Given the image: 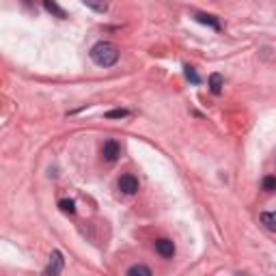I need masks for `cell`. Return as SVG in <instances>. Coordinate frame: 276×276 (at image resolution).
<instances>
[{"mask_svg":"<svg viewBox=\"0 0 276 276\" xmlns=\"http://www.w3.org/2000/svg\"><path fill=\"white\" fill-rule=\"evenodd\" d=\"M196 19H199L201 24L212 26L214 30H220V22H218V19H216L214 15H207V13H196Z\"/></svg>","mask_w":276,"mask_h":276,"instance_id":"9c48e42d","label":"cell"},{"mask_svg":"<svg viewBox=\"0 0 276 276\" xmlns=\"http://www.w3.org/2000/svg\"><path fill=\"white\" fill-rule=\"evenodd\" d=\"M183 71H186V78H188V80L192 82V84H199V82H201V76L194 71V67H190V65H183Z\"/></svg>","mask_w":276,"mask_h":276,"instance_id":"7c38bea8","label":"cell"},{"mask_svg":"<svg viewBox=\"0 0 276 276\" xmlns=\"http://www.w3.org/2000/svg\"><path fill=\"white\" fill-rule=\"evenodd\" d=\"M43 9L48 11V13H52V15L61 17V19H65V17H67V13H65V11H63L61 6L56 4V2H50V0H45V2H43Z\"/></svg>","mask_w":276,"mask_h":276,"instance_id":"30bf717a","label":"cell"},{"mask_svg":"<svg viewBox=\"0 0 276 276\" xmlns=\"http://www.w3.org/2000/svg\"><path fill=\"white\" fill-rule=\"evenodd\" d=\"M84 6H89V9H93V11H100V13L108 9L106 2H91V0H84Z\"/></svg>","mask_w":276,"mask_h":276,"instance_id":"9a60e30c","label":"cell"},{"mask_svg":"<svg viewBox=\"0 0 276 276\" xmlns=\"http://www.w3.org/2000/svg\"><path fill=\"white\" fill-rule=\"evenodd\" d=\"M102 155H104V160L110 162V164L117 162L121 155V144L117 140H106L104 142V149H102Z\"/></svg>","mask_w":276,"mask_h":276,"instance_id":"3957f363","label":"cell"},{"mask_svg":"<svg viewBox=\"0 0 276 276\" xmlns=\"http://www.w3.org/2000/svg\"><path fill=\"white\" fill-rule=\"evenodd\" d=\"M261 188H264L266 192H274V190H276V177H272V175L264 177V181H261Z\"/></svg>","mask_w":276,"mask_h":276,"instance_id":"4fadbf2b","label":"cell"},{"mask_svg":"<svg viewBox=\"0 0 276 276\" xmlns=\"http://www.w3.org/2000/svg\"><path fill=\"white\" fill-rule=\"evenodd\" d=\"M58 207H61L65 214H74V212H76V205H74V201H71V199H63V201H58Z\"/></svg>","mask_w":276,"mask_h":276,"instance_id":"5bb4252c","label":"cell"},{"mask_svg":"<svg viewBox=\"0 0 276 276\" xmlns=\"http://www.w3.org/2000/svg\"><path fill=\"white\" fill-rule=\"evenodd\" d=\"M128 115H130V110H126V108H115V110H108V113H106V119H126Z\"/></svg>","mask_w":276,"mask_h":276,"instance_id":"8fae6325","label":"cell"},{"mask_svg":"<svg viewBox=\"0 0 276 276\" xmlns=\"http://www.w3.org/2000/svg\"><path fill=\"white\" fill-rule=\"evenodd\" d=\"M63 268H65L63 253H61V251H52V255H50V264H48V268H45L43 276H61Z\"/></svg>","mask_w":276,"mask_h":276,"instance_id":"7a4b0ae2","label":"cell"},{"mask_svg":"<svg viewBox=\"0 0 276 276\" xmlns=\"http://www.w3.org/2000/svg\"><path fill=\"white\" fill-rule=\"evenodd\" d=\"M126 276H153V272H151L147 266L136 264V266H132V268H130V270L126 272Z\"/></svg>","mask_w":276,"mask_h":276,"instance_id":"ba28073f","label":"cell"},{"mask_svg":"<svg viewBox=\"0 0 276 276\" xmlns=\"http://www.w3.org/2000/svg\"><path fill=\"white\" fill-rule=\"evenodd\" d=\"M119 190L123 194H136L138 192V179L134 175H123L119 179Z\"/></svg>","mask_w":276,"mask_h":276,"instance_id":"277c9868","label":"cell"},{"mask_svg":"<svg viewBox=\"0 0 276 276\" xmlns=\"http://www.w3.org/2000/svg\"><path fill=\"white\" fill-rule=\"evenodd\" d=\"M222 87H225V80H222L220 74H212V76H209V89H212L214 95H220L222 93Z\"/></svg>","mask_w":276,"mask_h":276,"instance_id":"8992f818","label":"cell"},{"mask_svg":"<svg viewBox=\"0 0 276 276\" xmlns=\"http://www.w3.org/2000/svg\"><path fill=\"white\" fill-rule=\"evenodd\" d=\"M91 58H93V63L100 65V67H113V65L119 61V48L110 41H97L93 48H91Z\"/></svg>","mask_w":276,"mask_h":276,"instance_id":"6da1fadb","label":"cell"},{"mask_svg":"<svg viewBox=\"0 0 276 276\" xmlns=\"http://www.w3.org/2000/svg\"><path fill=\"white\" fill-rule=\"evenodd\" d=\"M155 251H157V255H162L164 259H170V257L175 255V244H173L170 240L162 238V240L155 242Z\"/></svg>","mask_w":276,"mask_h":276,"instance_id":"5b68a950","label":"cell"},{"mask_svg":"<svg viewBox=\"0 0 276 276\" xmlns=\"http://www.w3.org/2000/svg\"><path fill=\"white\" fill-rule=\"evenodd\" d=\"M261 225L270 231H276V212H264L261 214Z\"/></svg>","mask_w":276,"mask_h":276,"instance_id":"52a82bcc","label":"cell"}]
</instances>
